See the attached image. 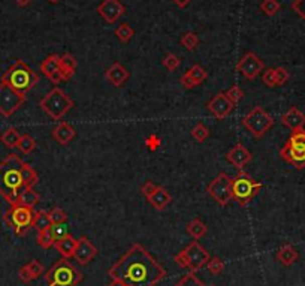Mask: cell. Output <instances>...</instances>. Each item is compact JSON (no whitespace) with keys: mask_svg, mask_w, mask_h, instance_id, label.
<instances>
[{"mask_svg":"<svg viewBox=\"0 0 305 286\" xmlns=\"http://www.w3.org/2000/svg\"><path fill=\"white\" fill-rule=\"evenodd\" d=\"M108 276L120 279L127 286H156L166 277V268L141 243H135L113 264Z\"/></svg>","mask_w":305,"mask_h":286,"instance_id":"obj_1","label":"cell"},{"mask_svg":"<svg viewBox=\"0 0 305 286\" xmlns=\"http://www.w3.org/2000/svg\"><path fill=\"white\" fill-rule=\"evenodd\" d=\"M23 165L24 162L14 153L0 162V195L8 201L9 205L17 204L21 190L26 187L21 174Z\"/></svg>","mask_w":305,"mask_h":286,"instance_id":"obj_2","label":"cell"},{"mask_svg":"<svg viewBox=\"0 0 305 286\" xmlns=\"http://www.w3.org/2000/svg\"><path fill=\"white\" fill-rule=\"evenodd\" d=\"M0 83L9 86L18 93L27 95L39 83V75L23 60H15L2 75Z\"/></svg>","mask_w":305,"mask_h":286,"instance_id":"obj_3","label":"cell"},{"mask_svg":"<svg viewBox=\"0 0 305 286\" xmlns=\"http://www.w3.org/2000/svg\"><path fill=\"white\" fill-rule=\"evenodd\" d=\"M84 279L69 259L61 258L53 264V267L45 273V282L48 286H78Z\"/></svg>","mask_w":305,"mask_h":286,"instance_id":"obj_4","label":"cell"},{"mask_svg":"<svg viewBox=\"0 0 305 286\" xmlns=\"http://www.w3.org/2000/svg\"><path fill=\"white\" fill-rule=\"evenodd\" d=\"M73 101L61 90L60 87H54L48 92L39 102V107L47 115L53 120H60L64 114H67L73 108Z\"/></svg>","mask_w":305,"mask_h":286,"instance_id":"obj_5","label":"cell"},{"mask_svg":"<svg viewBox=\"0 0 305 286\" xmlns=\"http://www.w3.org/2000/svg\"><path fill=\"white\" fill-rule=\"evenodd\" d=\"M262 189V183H257L247 172H240L232 178V199H235L241 207H247L251 199Z\"/></svg>","mask_w":305,"mask_h":286,"instance_id":"obj_6","label":"cell"},{"mask_svg":"<svg viewBox=\"0 0 305 286\" xmlns=\"http://www.w3.org/2000/svg\"><path fill=\"white\" fill-rule=\"evenodd\" d=\"M33 218H35L33 208L24 207V205H20V204L11 205L9 210L3 216L6 225L9 228L14 229V232L17 235L27 234V231L33 227Z\"/></svg>","mask_w":305,"mask_h":286,"instance_id":"obj_7","label":"cell"},{"mask_svg":"<svg viewBox=\"0 0 305 286\" xmlns=\"http://www.w3.org/2000/svg\"><path fill=\"white\" fill-rule=\"evenodd\" d=\"M243 126L254 138H262L274 126V118L262 107H254L243 118Z\"/></svg>","mask_w":305,"mask_h":286,"instance_id":"obj_8","label":"cell"},{"mask_svg":"<svg viewBox=\"0 0 305 286\" xmlns=\"http://www.w3.org/2000/svg\"><path fill=\"white\" fill-rule=\"evenodd\" d=\"M208 195L220 205L225 207L232 199V178L226 172H220L207 187Z\"/></svg>","mask_w":305,"mask_h":286,"instance_id":"obj_9","label":"cell"},{"mask_svg":"<svg viewBox=\"0 0 305 286\" xmlns=\"http://www.w3.org/2000/svg\"><path fill=\"white\" fill-rule=\"evenodd\" d=\"M26 99H27L26 95L18 93L9 86L0 83V114L3 117H11L15 114L24 105Z\"/></svg>","mask_w":305,"mask_h":286,"instance_id":"obj_10","label":"cell"},{"mask_svg":"<svg viewBox=\"0 0 305 286\" xmlns=\"http://www.w3.org/2000/svg\"><path fill=\"white\" fill-rule=\"evenodd\" d=\"M235 69H237L243 77H245L247 80H254L256 77L260 75V72L265 70V63H263L262 58L259 57V56H256L253 51H248V53H245L243 58L237 63Z\"/></svg>","mask_w":305,"mask_h":286,"instance_id":"obj_11","label":"cell"},{"mask_svg":"<svg viewBox=\"0 0 305 286\" xmlns=\"http://www.w3.org/2000/svg\"><path fill=\"white\" fill-rule=\"evenodd\" d=\"M184 250H185V253H187V256H188L190 271H194V273H196L197 270L204 268V267L208 264V261L211 259L208 250H207L204 246H200V244L197 243V240H193Z\"/></svg>","mask_w":305,"mask_h":286,"instance_id":"obj_12","label":"cell"},{"mask_svg":"<svg viewBox=\"0 0 305 286\" xmlns=\"http://www.w3.org/2000/svg\"><path fill=\"white\" fill-rule=\"evenodd\" d=\"M96 12L108 24H114V23H117L124 15L126 8H124V5H123L120 0H102L97 5Z\"/></svg>","mask_w":305,"mask_h":286,"instance_id":"obj_13","label":"cell"},{"mask_svg":"<svg viewBox=\"0 0 305 286\" xmlns=\"http://www.w3.org/2000/svg\"><path fill=\"white\" fill-rule=\"evenodd\" d=\"M207 108L217 120H223L234 111L235 105L226 98V95L223 92H220L207 104Z\"/></svg>","mask_w":305,"mask_h":286,"instance_id":"obj_14","label":"cell"},{"mask_svg":"<svg viewBox=\"0 0 305 286\" xmlns=\"http://www.w3.org/2000/svg\"><path fill=\"white\" fill-rule=\"evenodd\" d=\"M96 256H97V247L85 235L78 238L76 250H75V255H73L76 262L81 264V265H88Z\"/></svg>","mask_w":305,"mask_h":286,"instance_id":"obj_15","label":"cell"},{"mask_svg":"<svg viewBox=\"0 0 305 286\" xmlns=\"http://www.w3.org/2000/svg\"><path fill=\"white\" fill-rule=\"evenodd\" d=\"M226 159L229 164H232L234 167H237L238 170H243L248 162H251L253 155L251 152H248L241 142H237L226 155Z\"/></svg>","mask_w":305,"mask_h":286,"instance_id":"obj_16","label":"cell"},{"mask_svg":"<svg viewBox=\"0 0 305 286\" xmlns=\"http://www.w3.org/2000/svg\"><path fill=\"white\" fill-rule=\"evenodd\" d=\"M280 156L283 161H286L296 170H302L305 167V149H296L289 144H284V147L280 150Z\"/></svg>","mask_w":305,"mask_h":286,"instance_id":"obj_17","label":"cell"},{"mask_svg":"<svg viewBox=\"0 0 305 286\" xmlns=\"http://www.w3.org/2000/svg\"><path fill=\"white\" fill-rule=\"evenodd\" d=\"M59 58L60 56H57V54H50L41 63V72L54 84L63 81L60 75V67H59Z\"/></svg>","mask_w":305,"mask_h":286,"instance_id":"obj_18","label":"cell"},{"mask_svg":"<svg viewBox=\"0 0 305 286\" xmlns=\"http://www.w3.org/2000/svg\"><path fill=\"white\" fill-rule=\"evenodd\" d=\"M105 78H107L114 87H122L123 84L130 78V72L123 66L122 63L116 61V63H113V64L107 69Z\"/></svg>","mask_w":305,"mask_h":286,"instance_id":"obj_19","label":"cell"},{"mask_svg":"<svg viewBox=\"0 0 305 286\" xmlns=\"http://www.w3.org/2000/svg\"><path fill=\"white\" fill-rule=\"evenodd\" d=\"M147 199H148V202L151 204L153 208H156L157 211H162V210H165V208L171 204L172 196H171V193H169L165 187L157 186V187L154 189V192H153Z\"/></svg>","mask_w":305,"mask_h":286,"instance_id":"obj_20","label":"cell"},{"mask_svg":"<svg viewBox=\"0 0 305 286\" xmlns=\"http://www.w3.org/2000/svg\"><path fill=\"white\" fill-rule=\"evenodd\" d=\"M281 123L289 127L290 130H298V129H304L305 126V114L302 111H299V108L292 107L287 113L281 115Z\"/></svg>","mask_w":305,"mask_h":286,"instance_id":"obj_21","label":"cell"},{"mask_svg":"<svg viewBox=\"0 0 305 286\" xmlns=\"http://www.w3.org/2000/svg\"><path fill=\"white\" fill-rule=\"evenodd\" d=\"M76 136V130L72 124L60 121L54 129H53V138L60 144V146H67L73 138Z\"/></svg>","mask_w":305,"mask_h":286,"instance_id":"obj_22","label":"cell"},{"mask_svg":"<svg viewBox=\"0 0 305 286\" xmlns=\"http://www.w3.org/2000/svg\"><path fill=\"white\" fill-rule=\"evenodd\" d=\"M78 66L76 58L69 53H64L59 58V67H60V75L63 81H69L75 75V69Z\"/></svg>","mask_w":305,"mask_h":286,"instance_id":"obj_23","label":"cell"},{"mask_svg":"<svg viewBox=\"0 0 305 286\" xmlns=\"http://www.w3.org/2000/svg\"><path fill=\"white\" fill-rule=\"evenodd\" d=\"M275 258H277V261H278L281 265L290 267V265H293V264L298 261L299 255H298V250H296L292 244H284V246H281V247L277 250Z\"/></svg>","mask_w":305,"mask_h":286,"instance_id":"obj_24","label":"cell"},{"mask_svg":"<svg viewBox=\"0 0 305 286\" xmlns=\"http://www.w3.org/2000/svg\"><path fill=\"white\" fill-rule=\"evenodd\" d=\"M76 244H78V240L73 238V237L69 234L67 237H64V238H61L59 241H56V243H54V247L57 249V252L60 253L63 258L70 259V258H73V255H75Z\"/></svg>","mask_w":305,"mask_h":286,"instance_id":"obj_25","label":"cell"},{"mask_svg":"<svg viewBox=\"0 0 305 286\" xmlns=\"http://www.w3.org/2000/svg\"><path fill=\"white\" fill-rule=\"evenodd\" d=\"M39 199H41V196H39L38 192H35L33 187H24V189L21 190L20 196H18L17 204L24 205V207H29V208H33V207L39 202Z\"/></svg>","mask_w":305,"mask_h":286,"instance_id":"obj_26","label":"cell"},{"mask_svg":"<svg viewBox=\"0 0 305 286\" xmlns=\"http://www.w3.org/2000/svg\"><path fill=\"white\" fill-rule=\"evenodd\" d=\"M21 138V133L15 127H8L2 135H0V142L8 147V149H15L18 146V141Z\"/></svg>","mask_w":305,"mask_h":286,"instance_id":"obj_27","label":"cell"},{"mask_svg":"<svg viewBox=\"0 0 305 286\" xmlns=\"http://www.w3.org/2000/svg\"><path fill=\"white\" fill-rule=\"evenodd\" d=\"M185 231H187V234L191 235L194 240H199V238H202V237L208 232V228H207V225H205L200 219L196 218V219H193L191 222L187 224Z\"/></svg>","mask_w":305,"mask_h":286,"instance_id":"obj_28","label":"cell"},{"mask_svg":"<svg viewBox=\"0 0 305 286\" xmlns=\"http://www.w3.org/2000/svg\"><path fill=\"white\" fill-rule=\"evenodd\" d=\"M51 221H50V216H48V211H44V210H39V211H35V218H33V228L36 231H45V229L51 228Z\"/></svg>","mask_w":305,"mask_h":286,"instance_id":"obj_29","label":"cell"},{"mask_svg":"<svg viewBox=\"0 0 305 286\" xmlns=\"http://www.w3.org/2000/svg\"><path fill=\"white\" fill-rule=\"evenodd\" d=\"M21 174H23V181H24V186H26V187H35V186L38 184L39 175H38V172L35 171L29 164L24 162Z\"/></svg>","mask_w":305,"mask_h":286,"instance_id":"obj_30","label":"cell"},{"mask_svg":"<svg viewBox=\"0 0 305 286\" xmlns=\"http://www.w3.org/2000/svg\"><path fill=\"white\" fill-rule=\"evenodd\" d=\"M17 149H18L21 153L29 155V153H32V152L36 149V139H35L33 136H30L29 133H24V135H21Z\"/></svg>","mask_w":305,"mask_h":286,"instance_id":"obj_31","label":"cell"},{"mask_svg":"<svg viewBox=\"0 0 305 286\" xmlns=\"http://www.w3.org/2000/svg\"><path fill=\"white\" fill-rule=\"evenodd\" d=\"M185 74H187V75H188V77H190L197 86L202 84V83L208 78V72H207L200 64H193Z\"/></svg>","mask_w":305,"mask_h":286,"instance_id":"obj_32","label":"cell"},{"mask_svg":"<svg viewBox=\"0 0 305 286\" xmlns=\"http://www.w3.org/2000/svg\"><path fill=\"white\" fill-rule=\"evenodd\" d=\"M114 35L122 41L123 44H127V42L135 36V30H133L127 23H122V24L114 30Z\"/></svg>","mask_w":305,"mask_h":286,"instance_id":"obj_33","label":"cell"},{"mask_svg":"<svg viewBox=\"0 0 305 286\" xmlns=\"http://www.w3.org/2000/svg\"><path fill=\"white\" fill-rule=\"evenodd\" d=\"M191 136L197 141V142H204V141H207V138L210 136V130H208V127L202 123V121H197L194 126H193V129H191Z\"/></svg>","mask_w":305,"mask_h":286,"instance_id":"obj_34","label":"cell"},{"mask_svg":"<svg viewBox=\"0 0 305 286\" xmlns=\"http://www.w3.org/2000/svg\"><path fill=\"white\" fill-rule=\"evenodd\" d=\"M56 243L53 234H51V229H45V231H38V244L42 247V249H50L53 247Z\"/></svg>","mask_w":305,"mask_h":286,"instance_id":"obj_35","label":"cell"},{"mask_svg":"<svg viewBox=\"0 0 305 286\" xmlns=\"http://www.w3.org/2000/svg\"><path fill=\"white\" fill-rule=\"evenodd\" d=\"M292 147L296 149H305V130L304 129H298V130H292V135L289 136L287 142Z\"/></svg>","mask_w":305,"mask_h":286,"instance_id":"obj_36","label":"cell"},{"mask_svg":"<svg viewBox=\"0 0 305 286\" xmlns=\"http://www.w3.org/2000/svg\"><path fill=\"white\" fill-rule=\"evenodd\" d=\"M280 9H281V5H280L278 0H263L260 3V11L268 17L275 15Z\"/></svg>","mask_w":305,"mask_h":286,"instance_id":"obj_37","label":"cell"},{"mask_svg":"<svg viewBox=\"0 0 305 286\" xmlns=\"http://www.w3.org/2000/svg\"><path fill=\"white\" fill-rule=\"evenodd\" d=\"M174 286H207L196 274L194 271H188Z\"/></svg>","mask_w":305,"mask_h":286,"instance_id":"obj_38","label":"cell"},{"mask_svg":"<svg viewBox=\"0 0 305 286\" xmlns=\"http://www.w3.org/2000/svg\"><path fill=\"white\" fill-rule=\"evenodd\" d=\"M180 42H181V45H183L185 50L193 51L197 47V44H199V36L196 33H193V32H187V33H184L183 36H181Z\"/></svg>","mask_w":305,"mask_h":286,"instance_id":"obj_39","label":"cell"},{"mask_svg":"<svg viewBox=\"0 0 305 286\" xmlns=\"http://www.w3.org/2000/svg\"><path fill=\"white\" fill-rule=\"evenodd\" d=\"M207 268L208 271L213 274V276H219L223 270H225V261L219 256H213L208 264H207Z\"/></svg>","mask_w":305,"mask_h":286,"instance_id":"obj_40","label":"cell"},{"mask_svg":"<svg viewBox=\"0 0 305 286\" xmlns=\"http://www.w3.org/2000/svg\"><path fill=\"white\" fill-rule=\"evenodd\" d=\"M162 64L169 70V72H174V70H177L178 67H180V64H181V60L178 58V56H175L174 53H169V54H166L163 60H162Z\"/></svg>","mask_w":305,"mask_h":286,"instance_id":"obj_41","label":"cell"},{"mask_svg":"<svg viewBox=\"0 0 305 286\" xmlns=\"http://www.w3.org/2000/svg\"><path fill=\"white\" fill-rule=\"evenodd\" d=\"M226 98L234 104V105H237V104H240L241 101H243V98H244V92L241 90V87L240 86H232L226 93Z\"/></svg>","mask_w":305,"mask_h":286,"instance_id":"obj_42","label":"cell"},{"mask_svg":"<svg viewBox=\"0 0 305 286\" xmlns=\"http://www.w3.org/2000/svg\"><path fill=\"white\" fill-rule=\"evenodd\" d=\"M51 234H53V237H54V240L56 241H59L61 238H64V237H67L70 232H69V225H67V222H64V224H56V225H51Z\"/></svg>","mask_w":305,"mask_h":286,"instance_id":"obj_43","label":"cell"},{"mask_svg":"<svg viewBox=\"0 0 305 286\" xmlns=\"http://www.w3.org/2000/svg\"><path fill=\"white\" fill-rule=\"evenodd\" d=\"M48 216H50V221H51L53 225L67 222V214L64 213V210L60 208V207H54L51 211H48Z\"/></svg>","mask_w":305,"mask_h":286,"instance_id":"obj_44","label":"cell"},{"mask_svg":"<svg viewBox=\"0 0 305 286\" xmlns=\"http://www.w3.org/2000/svg\"><path fill=\"white\" fill-rule=\"evenodd\" d=\"M262 81L268 87H277L275 84V67H268L262 74Z\"/></svg>","mask_w":305,"mask_h":286,"instance_id":"obj_45","label":"cell"},{"mask_svg":"<svg viewBox=\"0 0 305 286\" xmlns=\"http://www.w3.org/2000/svg\"><path fill=\"white\" fill-rule=\"evenodd\" d=\"M289 70L286 67H275V84L277 87L284 86L289 81Z\"/></svg>","mask_w":305,"mask_h":286,"instance_id":"obj_46","label":"cell"},{"mask_svg":"<svg viewBox=\"0 0 305 286\" xmlns=\"http://www.w3.org/2000/svg\"><path fill=\"white\" fill-rule=\"evenodd\" d=\"M27 267H29V270H30V273H32V276H33V279H38V277H41L42 274H44V265L41 264V261H38V259H33V261H30L29 264H27Z\"/></svg>","mask_w":305,"mask_h":286,"instance_id":"obj_47","label":"cell"},{"mask_svg":"<svg viewBox=\"0 0 305 286\" xmlns=\"http://www.w3.org/2000/svg\"><path fill=\"white\" fill-rule=\"evenodd\" d=\"M174 262L178 265V267H181L184 270H188L190 271V262H188V256H187V253H185V250H181V252H178L175 256H174Z\"/></svg>","mask_w":305,"mask_h":286,"instance_id":"obj_48","label":"cell"},{"mask_svg":"<svg viewBox=\"0 0 305 286\" xmlns=\"http://www.w3.org/2000/svg\"><path fill=\"white\" fill-rule=\"evenodd\" d=\"M18 279L23 283H30L32 280H35L33 276H32V273H30V270H29V267H27V264L23 265V267H20V270H18Z\"/></svg>","mask_w":305,"mask_h":286,"instance_id":"obj_49","label":"cell"},{"mask_svg":"<svg viewBox=\"0 0 305 286\" xmlns=\"http://www.w3.org/2000/svg\"><path fill=\"white\" fill-rule=\"evenodd\" d=\"M292 9L305 21V0H295L292 3Z\"/></svg>","mask_w":305,"mask_h":286,"instance_id":"obj_50","label":"cell"},{"mask_svg":"<svg viewBox=\"0 0 305 286\" xmlns=\"http://www.w3.org/2000/svg\"><path fill=\"white\" fill-rule=\"evenodd\" d=\"M156 187H157V186H156L153 181H145V183L141 186V192H142V195H144L145 198H148V196L154 192Z\"/></svg>","mask_w":305,"mask_h":286,"instance_id":"obj_51","label":"cell"},{"mask_svg":"<svg viewBox=\"0 0 305 286\" xmlns=\"http://www.w3.org/2000/svg\"><path fill=\"white\" fill-rule=\"evenodd\" d=\"M180 83L183 84L184 89H187V90H191V89H194V87H197V84L187 75V74H184L183 77H181V80H180Z\"/></svg>","mask_w":305,"mask_h":286,"instance_id":"obj_52","label":"cell"},{"mask_svg":"<svg viewBox=\"0 0 305 286\" xmlns=\"http://www.w3.org/2000/svg\"><path fill=\"white\" fill-rule=\"evenodd\" d=\"M172 2H174V5H177L178 8L184 9L185 6H188V5H190V2H191V0H172Z\"/></svg>","mask_w":305,"mask_h":286,"instance_id":"obj_53","label":"cell"},{"mask_svg":"<svg viewBox=\"0 0 305 286\" xmlns=\"http://www.w3.org/2000/svg\"><path fill=\"white\" fill-rule=\"evenodd\" d=\"M108 286H127V285H126L123 280H120V279H113V280H111V283H110Z\"/></svg>","mask_w":305,"mask_h":286,"instance_id":"obj_54","label":"cell"},{"mask_svg":"<svg viewBox=\"0 0 305 286\" xmlns=\"http://www.w3.org/2000/svg\"><path fill=\"white\" fill-rule=\"evenodd\" d=\"M30 2H32V0H15V3H17L18 6H21V8H24V6L30 5Z\"/></svg>","mask_w":305,"mask_h":286,"instance_id":"obj_55","label":"cell"},{"mask_svg":"<svg viewBox=\"0 0 305 286\" xmlns=\"http://www.w3.org/2000/svg\"><path fill=\"white\" fill-rule=\"evenodd\" d=\"M48 2H50V3H59L60 0H48Z\"/></svg>","mask_w":305,"mask_h":286,"instance_id":"obj_56","label":"cell"}]
</instances>
